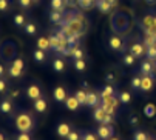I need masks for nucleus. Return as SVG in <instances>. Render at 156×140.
I'll use <instances>...</instances> for the list:
<instances>
[{
  "label": "nucleus",
  "mask_w": 156,
  "mask_h": 140,
  "mask_svg": "<svg viewBox=\"0 0 156 140\" xmlns=\"http://www.w3.org/2000/svg\"><path fill=\"white\" fill-rule=\"evenodd\" d=\"M144 115L148 117V119H153L156 115V105L154 103H147L144 106Z\"/></svg>",
  "instance_id": "22"
},
{
  "label": "nucleus",
  "mask_w": 156,
  "mask_h": 140,
  "mask_svg": "<svg viewBox=\"0 0 156 140\" xmlns=\"http://www.w3.org/2000/svg\"><path fill=\"white\" fill-rule=\"evenodd\" d=\"M23 28H25V32L30 34V36H34V34L37 32V26L34 25L33 22H27V25H25Z\"/></svg>",
  "instance_id": "38"
},
{
  "label": "nucleus",
  "mask_w": 156,
  "mask_h": 140,
  "mask_svg": "<svg viewBox=\"0 0 156 140\" xmlns=\"http://www.w3.org/2000/svg\"><path fill=\"white\" fill-rule=\"evenodd\" d=\"M110 140H121V138H119V137H111Z\"/></svg>",
  "instance_id": "55"
},
{
  "label": "nucleus",
  "mask_w": 156,
  "mask_h": 140,
  "mask_svg": "<svg viewBox=\"0 0 156 140\" xmlns=\"http://www.w3.org/2000/svg\"><path fill=\"white\" fill-rule=\"evenodd\" d=\"M19 94H20V92H19V89H14V91H11V97H12V99L19 97Z\"/></svg>",
  "instance_id": "51"
},
{
  "label": "nucleus",
  "mask_w": 156,
  "mask_h": 140,
  "mask_svg": "<svg viewBox=\"0 0 156 140\" xmlns=\"http://www.w3.org/2000/svg\"><path fill=\"white\" fill-rule=\"evenodd\" d=\"M154 66H156V63H154Z\"/></svg>",
  "instance_id": "58"
},
{
  "label": "nucleus",
  "mask_w": 156,
  "mask_h": 140,
  "mask_svg": "<svg viewBox=\"0 0 156 140\" xmlns=\"http://www.w3.org/2000/svg\"><path fill=\"white\" fill-rule=\"evenodd\" d=\"M66 3V8H76L79 6V0H65Z\"/></svg>",
  "instance_id": "48"
},
{
  "label": "nucleus",
  "mask_w": 156,
  "mask_h": 140,
  "mask_svg": "<svg viewBox=\"0 0 156 140\" xmlns=\"http://www.w3.org/2000/svg\"><path fill=\"white\" fill-rule=\"evenodd\" d=\"M56 132H57V135H59V137H62V138H66V137H68V134L71 132V128H70V125H68V123L62 122V123H59V125H57V129H56Z\"/></svg>",
  "instance_id": "12"
},
{
  "label": "nucleus",
  "mask_w": 156,
  "mask_h": 140,
  "mask_svg": "<svg viewBox=\"0 0 156 140\" xmlns=\"http://www.w3.org/2000/svg\"><path fill=\"white\" fill-rule=\"evenodd\" d=\"M135 62H136V57L133 56L131 53H127V54L122 56V63L125 66H133V65H135Z\"/></svg>",
  "instance_id": "29"
},
{
  "label": "nucleus",
  "mask_w": 156,
  "mask_h": 140,
  "mask_svg": "<svg viewBox=\"0 0 156 140\" xmlns=\"http://www.w3.org/2000/svg\"><path fill=\"white\" fill-rule=\"evenodd\" d=\"M145 56H147V59H148V60H151V62H156V45L147 46Z\"/></svg>",
  "instance_id": "34"
},
{
  "label": "nucleus",
  "mask_w": 156,
  "mask_h": 140,
  "mask_svg": "<svg viewBox=\"0 0 156 140\" xmlns=\"http://www.w3.org/2000/svg\"><path fill=\"white\" fill-rule=\"evenodd\" d=\"M141 85H142V76H135L130 80V88L133 91H141Z\"/></svg>",
  "instance_id": "24"
},
{
  "label": "nucleus",
  "mask_w": 156,
  "mask_h": 140,
  "mask_svg": "<svg viewBox=\"0 0 156 140\" xmlns=\"http://www.w3.org/2000/svg\"><path fill=\"white\" fill-rule=\"evenodd\" d=\"M128 123H130L131 126H136V125L139 123L138 115H136V114H130V115H128Z\"/></svg>",
  "instance_id": "41"
},
{
  "label": "nucleus",
  "mask_w": 156,
  "mask_h": 140,
  "mask_svg": "<svg viewBox=\"0 0 156 140\" xmlns=\"http://www.w3.org/2000/svg\"><path fill=\"white\" fill-rule=\"evenodd\" d=\"M80 37H82L80 34H73V36L68 37V46H70V48H76V46H79Z\"/></svg>",
  "instance_id": "32"
},
{
  "label": "nucleus",
  "mask_w": 156,
  "mask_h": 140,
  "mask_svg": "<svg viewBox=\"0 0 156 140\" xmlns=\"http://www.w3.org/2000/svg\"><path fill=\"white\" fill-rule=\"evenodd\" d=\"M118 97H119L121 103H124V105H128V103L131 102V94H130L128 91H121V92H118Z\"/></svg>",
  "instance_id": "31"
},
{
  "label": "nucleus",
  "mask_w": 156,
  "mask_h": 140,
  "mask_svg": "<svg viewBox=\"0 0 156 140\" xmlns=\"http://www.w3.org/2000/svg\"><path fill=\"white\" fill-rule=\"evenodd\" d=\"M105 2H108L110 5H113V6H116V5H118V0H105Z\"/></svg>",
  "instance_id": "54"
},
{
  "label": "nucleus",
  "mask_w": 156,
  "mask_h": 140,
  "mask_svg": "<svg viewBox=\"0 0 156 140\" xmlns=\"http://www.w3.org/2000/svg\"><path fill=\"white\" fill-rule=\"evenodd\" d=\"M150 138L151 137L142 129H136L135 132H133V140H150Z\"/></svg>",
  "instance_id": "30"
},
{
  "label": "nucleus",
  "mask_w": 156,
  "mask_h": 140,
  "mask_svg": "<svg viewBox=\"0 0 156 140\" xmlns=\"http://www.w3.org/2000/svg\"><path fill=\"white\" fill-rule=\"evenodd\" d=\"M50 22L54 23V25H60V23L63 22V12L53 9V11L50 12Z\"/></svg>",
  "instance_id": "17"
},
{
  "label": "nucleus",
  "mask_w": 156,
  "mask_h": 140,
  "mask_svg": "<svg viewBox=\"0 0 156 140\" xmlns=\"http://www.w3.org/2000/svg\"><path fill=\"white\" fill-rule=\"evenodd\" d=\"M96 8H98L101 12L107 14V12L111 11V8H115V6H113V5H110L108 2H105V0H96Z\"/></svg>",
  "instance_id": "19"
},
{
  "label": "nucleus",
  "mask_w": 156,
  "mask_h": 140,
  "mask_svg": "<svg viewBox=\"0 0 156 140\" xmlns=\"http://www.w3.org/2000/svg\"><path fill=\"white\" fill-rule=\"evenodd\" d=\"M22 74H23V69L22 68H19V66H16V65H9V68H8V76L9 77H12V79H19Z\"/></svg>",
  "instance_id": "18"
},
{
  "label": "nucleus",
  "mask_w": 156,
  "mask_h": 140,
  "mask_svg": "<svg viewBox=\"0 0 156 140\" xmlns=\"http://www.w3.org/2000/svg\"><path fill=\"white\" fill-rule=\"evenodd\" d=\"M11 63L16 65V66H19V68H22V69H25V62H23V59H22V57H17V59L12 60Z\"/></svg>",
  "instance_id": "44"
},
{
  "label": "nucleus",
  "mask_w": 156,
  "mask_h": 140,
  "mask_svg": "<svg viewBox=\"0 0 156 140\" xmlns=\"http://www.w3.org/2000/svg\"><path fill=\"white\" fill-rule=\"evenodd\" d=\"M16 128L20 132H31L34 129V117L28 111H22L16 117Z\"/></svg>",
  "instance_id": "1"
},
{
  "label": "nucleus",
  "mask_w": 156,
  "mask_h": 140,
  "mask_svg": "<svg viewBox=\"0 0 156 140\" xmlns=\"http://www.w3.org/2000/svg\"><path fill=\"white\" fill-rule=\"evenodd\" d=\"M128 51H130L133 56H135L136 59H139V57L145 56L147 48H145V45H144V43H138V42H135V43H131V45H130Z\"/></svg>",
  "instance_id": "6"
},
{
  "label": "nucleus",
  "mask_w": 156,
  "mask_h": 140,
  "mask_svg": "<svg viewBox=\"0 0 156 140\" xmlns=\"http://www.w3.org/2000/svg\"><path fill=\"white\" fill-rule=\"evenodd\" d=\"M50 45H51V50H57V48H60V46H63L62 45V42H60V39L56 36V34H53V36H50Z\"/></svg>",
  "instance_id": "33"
},
{
  "label": "nucleus",
  "mask_w": 156,
  "mask_h": 140,
  "mask_svg": "<svg viewBox=\"0 0 156 140\" xmlns=\"http://www.w3.org/2000/svg\"><path fill=\"white\" fill-rule=\"evenodd\" d=\"M17 54V48H16V45L12 42H9V48L6 50V46L2 45V60L3 62H9V60H14Z\"/></svg>",
  "instance_id": "4"
},
{
  "label": "nucleus",
  "mask_w": 156,
  "mask_h": 140,
  "mask_svg": "<svg viewBox=\"0 0 156 140\" xmlns=\"http://www.w3.org/2000/svg\"><path fill=\"white\" fill-rule=\"evenodd\" d=\"M53 69L56 73H63L65 71V62L62 59H54L53 60Z\"/></svg>",
  "instance_id": "28"
},
{
  "label": "nucleus",
  "mask_w": 156,
  "mask_h": 140,
  "mask_svg": "<svg viewBox=\"0 0 156 140\" xmlns=\"http://www.w3.org/2000/svg\"><path fill=\"white\" fill-rule=\"evenodd\" d=\"M105 80H107V83H110V85H113V83L116 82V76H115L113 73H108V74L105 76Z\"/></svg>",
  "instance_id": "46"
},
{
  "label": "nucleus",
  "mask_w": 156,
  "mask_h": 140,
  "mask_svg": "<svg viewBox=\"0 0 156 140\" xmlns=\"http://www.w3.org/2000/svg\"><path fill=\"white\" fill-rule=\"evenodd\" d=\"M99 96H101V100L104 99V97H110V96H116V89H115V86L113 85H105L101 91H99Z\"/></svg>",
  "instance_id": "14"
},
{
  "label": "nucleus",
  "mask_w": 156,
  "mask_h": 140,
  "mask_svg": "<svg viewBox=\"0 0 156 140\" xmlns=\"http://www.w3.org/2000/svg\"><path fill=\"white\" fill-rule=\"evenodd\" d=\"M60 25H66L70 28V31L73 32V34H83L85 32V25H83V19H80V20H73V22H62ZM59 25V26H60Z\"/></svg>",
  "instance_id": "2"
},
{
  "label": "nucleus",
  "mask_w": 156,
  "mask_h": 140,
  "mask_svg": "<svg viewBox=\"0 0 156 140\" xmlns=\"http://www.w3.org/2000/svg\"><path fill=\"white\" fill-rule=\"evenodd\" d=\"M80 140H101V138L90 131H83V132H80Z\"/></svg>",
  "instance_id": "37"
},
{
  "label": "nucleus",
  "mask_w": 156,
  "mask_h": 140,
  "mask_svg": "<svg viewBox=\"0 0 156 140\" xmlns=\"http://www.w3.org/2000/svg\"><path fill=\"white\" fill-rule=\"evenodd\" d=\"M101 105V96L96 91H88L87 92V106L90 108H98Z\"/></svg>",
  "instance_id": "7"
},
{
  "label": "nucleus",
  "mask_w": 156,
  "mask_h": 140,
  "mask_svg": "<svg viewBox=\"0 0 156 140\" xmlns=\"http://www.w3.org/2000/svg\"><path fill=\"white\" fill-rule=\"evenodd\" d=\"M33 2H39V0H33Z\"/></svg>",
  "instance_id": "57"
},
{
  "label": "nucleus",
  "mask_w": 156,
  "mask_h": 140,
  "mask_svg": "<svg viewBox=\"0 0 156 140\" xmlns=\"http://www.w3.org/2000/svg\"><path fill=\"white\" fill-rule=\"evenodd\" d=\"M37 48L42 50V51H47L51 48V45H50V37H39L37 39Z\"/></svg>",
  "instance_id": "21"
},
{
  "label": "nucleus",
  "mask_w": 156,
  "mask_h": 140,
  "mask_svg": "<svg viewBox=\"0 0 156 140\" xmlns=\"http://www.w3.org/2000/svg\"><path fill=\"white\" fill-rule=\"evenodd\" d=\"M154 80H156V77H151V76H142L141 91H142V92H150V91L154 88Z\"/></svg>",
  "instance_id": "11"
},
{
  "label": "nucleus",
  "mask_w": 156,
  "mask_h": 140,
  "mask_svg": "<svg viewBox=\"0 0 156 140\" xmlns=\"http://www.w3.org/2000/svg\"><path fill=\"white\" fill-rule=\"evenodd\" d=\"M96 135L101 140H110L111 137H115V128L111 125H99L96 129Z\"/></svg>",
  "instance_id": "3"
},
{
  "label": "nucleus",
  "mask_w": 156,
  "mask_h": 140,
  "mask_svg": "<svg viewBox=\"0 0 156 140\" xmlns=\"http://www.w3.org/2000/svg\"><path fill=\"white\" fill-rule=\"evenodd\" d=\"M74 96H76V99L79 100L80 106H87V92H85V89H77V91L74 92Z\"/></svg>",
  "instance_id": "26"
},
{
  "label": "nucleus",
  "mask_w": 156,
  "mask_h": 140,
  "mask_svg": "<svg viewBox=\"0 0 156 140\" xmlns=\"http://www.w3.org/2000/svg\"><path fill=\"white\" fill-rule=\"evenodd\" d=\"M113 122H115V115H113V114H107L105 119H104V122H102V125H111Z\"/></svg>",
  "instance_id": "43"
},
{
  "label": "nucleus",
  "mask_w": 156,
  "mask_h": 140,
  "mask_svg": "<svg viewBox=\"0 0 156 140\" xmlns=\"http://www.w3.org/2000/svg\"><path fill=\"white\" fill-rule=\"evenodd\" d=\"M71 57L74 60H80V59L85 57V53L79 48V46H76V48H71Z\"/></svg>",
  "instance_id": "35"
},
{
  "label": "nucleus",
  "mask_w": 156,
  "mask_h": 140,
  "mask_svg": "<svg viewBox=\"0 0 156 140\" xmlns=\"http://www.w3.org/2000/svg\"><path fill=\"white\" fill-rule=\"evenodd\" d=\"M65 106L68 108L70 111H77L79 106H80V103H79V100L76 99V96H70L68 99H66V102H65Z\"/></svg>",
  "instance_id": "16"
},
{
  "label": "nucleus",
  "mask_w": 156,
  "mask_h": 140,
  "mask_svg": "<svg viewBox=\"0 0 156 140\" xmlns=\"http://www.w3.org/2000/svg\"><path fill=\"white\" fill-rule=\"evenodd\" d=\"M27 97H28L30 100H37V99H40V97H42V89H40V86H39V85H30V86L27 88Z\"/></svg>",
  "instance_id": "8"
},
{
  "label": "nucleus",
  "mask_w": 156,
  "mask_h": 140,
  "mask_svg": "<svg viewBox=\"0 0 156 140\" xmlns=\"http://www.w3.org/2000/svg\"><path fill=\"white\" fill-rule=\"evenodd\" d=\"M96 6V0H79V8L83 11H90Z\"/></svg>",
  "instance_id": "23"
},
{
  "label": "nucleus",
  "mask_w": 156,
  "mask_h": 140,
  "mask_svg": "<svg viewBox=\"0 0 156 140\" xmlns=\"http://www.w3.org/2000/svg\"><path fill=\"white\" fill-rule=\"evenodd\" d=\"M6 91H8V83H6L5 77H2V79H0V92H2V94H5Z\"/></svg>",
  "instance_id": "42"
},
{
  "label": "nucleus",
  "mask_w": 156,
  "mask_h": 140,
  "mask_svg": "<svg viewBox=\"0 0 156 140\" xmlns=\"http://www.w3.org/2000/svg\"><path fill=\"white\" fill-rule=\"evenodd\" d=\"M145 3L150 5V6H154L156 5V0H145Z\"/></svg>",
  "instance_id": "53"
},
{
  "label": "nucleus",
  "mask_w": 156,
  "mask_h": 140,
  "mask_svg": "<svg viewBox=\"0 0 156 140\" xmlns=\"http://www.w3.org/2000/svg\"><path fill=\"white\" fill-rule=\"evenodd\" d=\"M73 66H74L76 71H79V73H82V71H85V69H87V63H85L83 59H80V60H74V62H73Z\"/></svg>",
  "instance_id": "36"
},
{
  "label": "nucleus",
  "mask_w": 156,
  "mask_h": 140,
  "mask_svg": "<svg viewBox=\"0 0 156 140\" xmlns=\"http://www.w3.org/2000/svg\"><path fill=\"white\" fill-rule=\"evenodd\" d=\"M50 5H51V8H53L54 11H60V12H63L65 8H66L65 0H51Z\"/></svg>",
  "instance_id": "25"
},
{
  "label": "nucleus",
  "mask_w": 156,
  "mask_h": 140,
  "mask_svg": "<svg viewBox=\"0 0 156 140\" xmlns=\"http://www.w3.org/2000/svg\"><path fill=\"white\" fill-rule=\"evenodd\" d=\"M108 46H110L113 51L119 53V51L124 50V42H122V39L118 37V36H111V37L108 39Z\"/></svg>",
  "instance_id": "9"
},
{
  "label": "nucleus",
  "mask_w": 156,
  "mask_h": 140,
  "mask_svg": "<svg viewBox=\"0 0 156 140\" xmlns=\"http://www.w3.org/2000/svg\"><path fill=\"white\" fill-rule=\"evenodd\" d=\"M47 108H48V103H47V100H45V97H40V99H37V100H34V109H36V112H39V114H43L47 111Z\"/></svg>",
  "instance_id": "13"
},
{
  "label": "nucleus",
  "mask_w": 156,
  "mask_h": 140,
  "mask_svg": "<svg viewBox=\"0 0 156 140\" xmlns=\"http://www.w3.org/2000/svg\"><path fill=\"white\" fill-rule=\"evenodd\" d=\"M80 88H82V89H90V83L85 82V80H82V82H80Z\"/></svg>",
  "instance_id": "50"
},
{
  "label": "nucleus",
  "mask_w": 156,
  "mask_h": 140,
  "mask_svg": "<svg viewBox=\"0 0 156 140\" xmlns=\"http://www.w3.org/2000/svg\"><path fill=\"white\" fill-rule=\"evenodd\" d=\"M53 97L57 103H65L66 99H68V96H66V91L63 86H56L54 88V92H53Z\"/></svg>",
  "instance_id": "10"
},
{
  "label": "nucleus",
  "mask_w": 156,
  "mask_h": 140,
  "mask_svg": "<svg viewBox=\"0 0 156 140\" xmlns=\"http://www.w3.org/2000/svg\"><path fill=\"white\" fill-rule=\"evenodd\" d=\"M33 3H34L33 0H19V5H20L22 8H25V9H28Z\"/></svg>",
  "instance_id": "45"
},
{
  "label": "nucleus",
  "mask_w": 156,
  "mask_h": 140,
  "mask_svg": "<svg viewBox=\"0 0 156 140\" xmlns=\"http://www.w3.org/2000/svg\"><path fill=\"white\" fill-rule=\"evenodd\" d=\"M105 115H107V112H105V109L99 105L98 108H94V111H93V119L99 123V125H102V122H104V119H105Z\"/></svg>",
  "instance_id": "15"
},
{
  "label": "nucleus",
  "mask_w": 156,
  "mask_h": 140,
  "mask_svg": "<svg viewBox=\"0 0 156 140\" xmlns=\"http://www.w3.org/2000/svg\"><path fill=\"white\" fill-rule=\"evenodd\" d=\"M65 140H80V132H79V131H73V129H71V132L68 134V137H66Z\"/></svg>",
  "instance_id": "40"
},
{
  "label": "nucleus",
  "mask_w": 156,
  "mask_h": 140,
  "mask_svg": "<svg viewBox=\"0 0 156 140\" xmlns=\"http://www.w3.org/2000/svg\"><path fill=\"white\" fill-rule=\"evenodd\" d=\"M150 140H153V138H150Z\"/></svg>",
  "instance_id": "59"
},
{
  "label": "nucleus",
  "mask_w": 156,
  "mask_h": 140,
  "mask_svg": "<svg viewBox=\"0 0 156 140\" xmlns=\"http://www.w3.org/2000/svg\"><path fill=\"white\" fill-rule=\"evenodd\" d=\"M33 59L37 62V63H43L47 60V54H45V51H42V50H36L34 53H33Z\"/></svg>",
  "instance_id": "27"
},
{
  "label": "nucleus",
  "mask_w": 156,
  "mask_h": 140,
  "mask_svg": "<svg viewBox=\"0 0 156 140\" xmlns=\"http://www.w3.org/2000/svg\"><path fill=\"white\" fill-rule=\"evenodd\" d=\"M5 73H6L5 66H3V65H0V76H2V77H5Z\"/></svg>",
  "instance_id": "52"
},
{
  "label": "nucleus",
  "mask_w": 156,
  "mask_h": 140,
  "mask_svg": "<svg viewBox=\"0 0 156 140\" xmlns=\"http://www.w3.org/2000/svg\"><path fill=\"white\" fill-rule=\"evenodd\" d=\"M0 9H2L3 12L8 9V0H0Z\"/></svg>",
  "instance_id": "49"
},
{
  "label": "nucleus",
  "mask_w": 156,
  "mask_h": 140,
  "mask_svg": "<svg viewBox=\"0 0 156 140\" xmlns=\"http://www.w3.org/2000/svg\"><path fill=\"white\" fill-rule=\"evenodd\" d=\"M0 112L5 114V115H8V114L12 112V103H11L9 99H3L2 100V105H0Z\"/></svg>",
  "instance_id": "20"
},
{
  "label": "nucleus",
  "mask_w": 156,
  "mask_h": 140,
  "mask_svg": "<svg viewBox=\"0 0 156 140\" xmlns=\"http://www.w3.org/2000/svg\"><path fill=\"white\" fill-rule=\"evenodd\" d=\"M139 71H141L142 76H151V77H154L156 66H154V63H153L151 60L145 59V60L141 63V66H139Z\"/></svg>",
  "instance_id": "5"
},
{
  "label": "nucleus",
  "mask_w": 156,
  "mask_h": 140,
  "mask_svg": "<svg viewBox=\"0 0 156 140\" xmlns=\"http://www.w3.org/2000/svg\"><path fill=\"white\" fill-rule=\"evenodd\" d=\"M16 140H31V135H30V132H20L16 137Z\"/></svg>",
  "instance_id": "47"
},
{
  "label": "nucleus",
  "mask_w": 156,
  "mask_h": 140,
  "mask_svg": "<svg viewBox=\"0 0 156 140\" xmlns=\"http://www.w3.org/2000/svg\"><path fill=\"white\" fill-rule=\"evenodd\" d=\"M14 23H16V26H17V28L25 26V25H27V22H25V15H23V14H17V15L14 17Z\"/></svg>",
  "instance_id": "39"
},
{
  "label": "nucleus",
  "mask_w": 156,
  "mask_h": 140,
  "mask_svg": "<svg viewBox=\"0 0 156 140\" xmlns=\"http://www.w3.org/2000/svg\"><path fill=\"white\" fill-rule=\"evenodd\" d=\"M154 25H156V15H154Z\"/></svg>",
  "instance_id": "56"
}]
</instances>
